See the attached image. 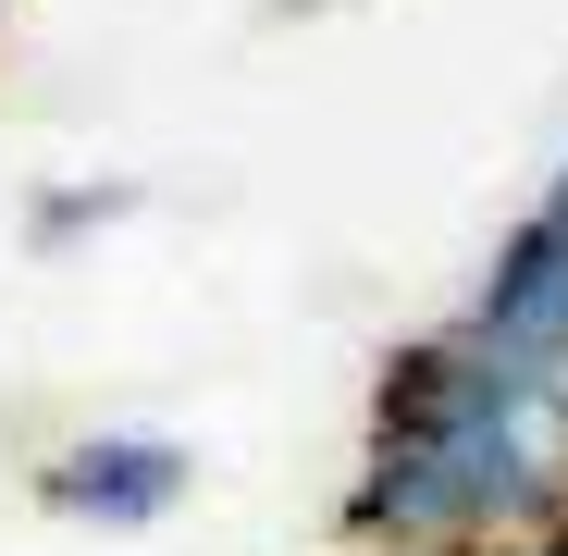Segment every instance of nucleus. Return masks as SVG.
<instances>
[{
    "instance_id": "nucleus-1",
    "label": "nucleus",
    "mask_w": 568,
    "mask_h": 556,
    "mask_svg": "<svg viewBox=\"0 0 568 556\" xmlns=\"http://www.w3.org/2000/svg\"><path fill=\"white\" fill-rule=\"evenodd\" d=\"M544 519H568V384L495 358L469 322L396 346L371 384L346 532L371 556H495Z\"/></svg>"
},
{
    "instance_id": "nucleus-2",
    "label": "nucleus",
    "mask_w": 568,
    "mask_h": 556,
    "mask_svg": "<svg viewBox=\"0 0 568 556\" xmlns=\"http://www.w3.org/2000/svg\"><path fill=\"white\" fill-rule=\"evenodd\" d=\"M185 483H199V457H185L173 433H74L38 457V495L87 532H149L185 507Z\"/></svg>"
},
{
    "instance_id": "nucleus-3",
    "label": "nucleus",
    "mask_w": 568,
    "mask_h": 556,
    "mask_svg": "<svg viewBox=\"0 0 568 556\" xmlns=\"http://www.w3.org/2000/svg\"><path fill=\"white\" fill-rule=\"evenodd\" d=\"M457 322L483 334L495 358H531V371H556V384H568V223H556V211L507 223Z\"/></svg>"
},
{
    "instance_id": "nucleus-4",
    "label": "nucleus",
    "mask_w": 568,
    "mask_h": 556,
    "mask_svg": "<svg viewBox=\"0 0 568 556\" xmlns=\"http://www.w3.org/2000/svg\"><path fill=\"white\" fill-rule=\"evenodd\" d=\"M112 211H124V185H100V199H50V211H38V235H74V223H112Z\"/></svg>"
},
{
    "instance_id": "nucleus-5",
    "label": "nucleus",
    "mask_w": 568,
    "mask_h": 556,
    "mask_svg": "<svg viewBox=\"0 0 568 556\" xmlns=\"http://www.w3.org/2000/svg\"><path fill=\"white\" fill-rule=\"evenodd\" d=\"M495 556H568V519H544V532H519V544H495Z\"/></svg>"
},
{
    "instance_id": "nucleus-6",
    "label": "nucleus",
    "mask_w": 568,
    "mask_h": 556,
    "mask_svg": "<svg viewBox=\"0 0 568 556\" xmlns=\"http://www.w3.org/2000/svg\"><path fill=\"white\" fill-rule=\"evenodd\" d=\"M544 211H556V223H568V161H556V185H544Z\"/></svg>"
}]
</instances>
